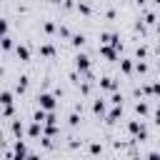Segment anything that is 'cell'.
<instances>
[{
  "instance_id": "cell-1",
  "label": "cell",
  "mask_w": 160,
  "mask_h": 160,
  "mask_svg": "<svg viewBox=\"0 0 160 160\" xmlns=\"http://www.w3.org/2000/svg\"><path fill=\"white\" fill-rule=\"evenodd\" d=\"M75 68L80 70V72H90V58L85 55V52H78V58H75Z\"/></svg>"
},
{
  "instance_id": "cell-2",
  "label": "cell",
  "mask_w": 160,
  "mask_h": 160,
  "mask_svg": "<svg viewBox=\"0 0 160 160\" xmlns=\"http://www.w3.org/2000/svg\"><path fill=\"white\" fill-rule=\"evenodd\" d=\"M38 102H40V110H52L55 108V98L50 92H40L38 95Z\"/></svg>"
},
{
  "instance_id": "cell-3",
  "label": "cell",
  "mask_w": 160,
  "mask_h": 160,
  "mask_svg": "<svg viewBox=\"0 0 160 160\" xmlns=\"http://www.w3.org/2000/svg\"><path fill=\"white\" fill-rule=\"evenodd\" d=\"M128 130H130L132 135H138V140H145V138H148V132H145V125H142V122H138V120H132V122L128 125Z\"/></svg>"
},
{
  "instance_id": "cell-4",
  "label": "cell",
  "mask_w": 160,
  "mask_h": 160,
  "mask_svg": "<svg viewBox=\"0 0 160 160\" xmlns=\"http://www.w3.org/2000/svg\"><path fill=\"white\" fill-rule=\"evenodd\" d=\"M25 155H28V148L22 140H18L15 142V160H25Z\"/></svg>"
},
{
  "instance_id": "cell-5",
  "label": "cell",
  "mask_w": 160,
  "mask_h": 160,
  "mask_svg": "<svg viewBox=\"0 0 160 160\" xmlns=\"http://www.w3.org/2000/svg\"><path fill=\"white\" fill-rule=\"evenodd\" d=\"M120 115H122V108H120V105H115V108H112V110L108 112V122H115V120H118Z\"/></svg>"
},
{
  "instance_id": "cell-6",
  "label": "cell",
  "mask_w": 160,
  "mask_h": 160,
  "mask_svg": "<svg viewBox=\"0 0 160 160\" xmlns=\"http://www.w3.org/2000/svg\"><path fill=\"white\" fill-rule=\"evenodd\" d=\"M15 52H18V58H20V60H30V50H28L25 45H18V48H15Z\"/></svg>"
},
{
  "instance_id": "cell-7",
  "label": "cell",
  "mask_w": 160,
  "mask_h": 160,
  "mask_svg": "<svg viewBox=\"0 0 160 160\" xmlns=\"http://www.w3.org/2000/svg\"><path fill=\"white\" fill-rule=\"evenodd\" d=\"M100 52H102V55H105L108 60H115V58H118V52H115V48H108V45H102V48H100Z\"/></svg>"
},
{
  "instance_id": "cell-8",
  "label": "cell",
  "mask_w": 160,
  "mask_h": 160,
  "mask_svg": "<svg viewBox=\"0 0 160 160\" xmlns=\"http://www.w3.org/2000/svg\"><path fill=\"white\" fill-rule=\"evenodd\" d=\"M100 88H105V90H115L118 82H115L112 78H102V80H100Z\"/></svg>"
},
{
  "instance_id": "cell-9",
  "label": "cell",
  "mask_w": 160,
  "mask_h": 160,
  "mask_svg": "<svg viewBox=\"0 0 160 160\" xmlns=\"http://www.w3.org/2000/svg\"><path fill=\"white\" fill-rule=\"evenodd\" d=\"M0 105H2V108H5V105H12V92L2 90V92H0Z\"/></svg>"
},
{
  "instance_id": "cell-10",
  "label": "cell",
  "mask_w": 160,
  "mask_h": 160,
  "mask_svg": "<svg viewBox=\"0 0 160 160\" xmlns=\"http://www.w3.org/2000/svg\"><path fill=\"white\" fill-rule=\"evenodd\" d=\"M40 132H42V125H40V122H32V125H30V130H28V135H30V138H38Z\"/></svg>"
},
{
  "instance_id": "cell-11",
  "label": "cell",
  "mask_w": 160,
  "mask_h": 160,
  "mask_svg": "<svg viewBox=\"0 0 160 160\" xmlns=\"http://www.w3.org/2000/svg\"><path fill=\"white\" fill-rule=\"evenodd\" d=\"M0 48H2V50H12V38L2 35V38H0Z\"/></svg>"
},
{
  "instance_id": "cell-12",
  "label": "cell",
  "mask_w": 160,
  "mask_h": 160,
  "mask_svg": "<svg viewBox=\"0 0 160 160\" xmlns=\"http://www.w3.org/2000/svg\"><path fill=\"white\" fill-rule=\"evenodd\" d=\"M40 55H45V58H52V55H55V48H52V45H42V48H40Z\"/></svg>"
},
{
  "instance_id": "cell-13",
  "label": "cell",
  "mask_w": 160,
  "mask_h": 160,
  "mask_svg": "<svg viewBox=\"0 0 160 160\" xmlns=\"http://www.w3.org/2000/svg\"><path fill=\"white\" fill-rule=\"evenodd\" d=\"M120 68H122V72H132V62L130 60H120Z\"/></svg>"
},
{
  "instance_id": "cell-14",
  "label": "cell",
  "mask_w": 160,
  "mask_h": 160,
  "mask_svg": "<svg viewBox=\"0 0 160 160\" xmlns=\"http://www.w3.org/2000/svg\"><path fill=\"white\" fill-rule=\"evenodd\" d=\"M92 110H95V112H105V102H102V100H95V102H92Z\"/></svg>"
},
{
  "instance_id": "cell-15",
  "label": "cell",
  "mask_w": 160,
  "mask_h": 160,
  "mask_svg": "<svg viewBox=\"0 0 160 160\" xmlns=\"http://www.w3.org/2000/svg\"><path fill=\"white\" fill-rule=\"evenodd\" d=\"M135 112H138V115H148V105H145V102H138V105H135Z\"/></svg>"
},
{
  "instance_id": "cell-16",
  "label": "cell",
  "mask_w": 160,
  "mask_h": 160,
  "mask_svg": "<svg viewBox=\"0 0 160 160\" xmlns=\"http://www.w3.org/2000/svg\"><path fill=\"white\" fill-rule=\"evenodd\" d=\"M78 10H80L82 15H90V5H88V2H78Z\"/></svg>"
},
{
  "instance_id": "cell-17",
  "label": "cell",
  "mask_w": 160,
  "mask_h": 160,
  "mask_svg": "<svg viewBox=\"0 0 160 160\" xmlns=\"http://www.w3.org/2000/svg\"><path fill=\"white\" fill-rule=\"evenodd\" d=\"M12 132H15L18 138L22 135V125H20V120H15V122H12Z\"/></svg>"
},
{
  "instance_id": "cell-18",
  "label": "cell",
  "mask_w": 160,
  "mask_h": 160,
  "mask_svg": "<svg viewBox=\"0 0 160 160\" xmlns=\"http://www.w3.org/2000/svg\"><path fill=\"white\" fill-rule=\"evenodd\" d=\"M82 42H85V35H72V45H78V48H80Z\"/></svg>"
},
{
  "instance_id": "cell-19",
  "label": "cell",
  "mask_w": 160,
  "mask_h": 160,
  "mask_svg": "<svg viewBox=\"0 0 160 160\" xmlns=\"http://www.w3.org/2000/svg\"><path fill=\"white\" fill-rule=\"evenodd\" d=\"M25 88H28V78H25V75H22V78H20V80H18V90H20V92H22V90H25Z\"/></svg>"
},
{
  "instance_id": "cell-20",
  "label": "cell",
  "mask_w": 160,
  "mask_h": 160,
  "mask_svg": "<svg viewBox=\"0 0 160 160\" xmlns=\"http://www.w3.org/2000/svg\"><path fill=\"white\" fill-rule=\"evenodd\" d=\"M42 132H45V138H52V135H55L58 130H55V125H48V128H45Z\"/></svg>"
},
{
  "instance_id": "cell-21",
  "label": "cell",
  "mask_w": 160,
  "mask_h": 160,
  "mask_svg": "<svg viewBox=\"0 0 160 160\" xmlns=\"http://www.w3.org/2000/svg\"><path fill=\"white\" fill-rule=\"evenodd\" d=\"M148 92H152V95H160V82H152V85L148 88Z\"/></svg>"
},
{
  "instance_id": "cell-22",
  "label": "cell",
  "mask_w": 160,
  "mask_h": 160,
  "mask_svg": "<svg viewBox=\"0 0 160 160\" xmlns=\"http://www.w3.org/2000/svg\"><path fill=\"white\" fill-rule=\"evenodd\" d=\"M2 35H8V20L0 18V38H2Z\"/></svg>"
},
{
  "instance_id": "cell-23",
  "label": "cell",
  "mask_w": 160,
  "mask_h": 160,
  "mask_svg": "<svg viewBox=\"0 0 160 160\" xmlns=\"http://www.w3.org/2000/svg\"><path fill=\"white\" fill-rule=\"evenodd\" d=\"M110 102H115V105H122V95H118V92H115V95L110 98Z\"/></svg>"
},
{
  "instance_id": "cell-24",
  "label": "cell",
  "mask_w": 160,
  "mask_h": 160,
  "mask_svg": "<svg viewBox=\"0 0 160 160\" xmlns=\"http://www.w3.org/2000/svg\"><path fill=\"white\" fill-rule=\"evenodd\" d=\"M90 152L98 155V152H100V142H92V145H90Z\"/></svg>"
},
{
  "instance_id": "cell-25",
  "label": "cell",
  "mask_w": 160,
  "mask_h": 160,
  "mask_svg": "<svg viewBox=\"0 0 160 160\" xmlns=\"http://www.w3.org/2000/svg\"><path fill=\"white\" fill-rule=\"evenodd\" d=\"M145 22H148V25H152V22H155V15H152V12H148V15H145Z\"/></svg>"
},
{
  "instance_id": "cell-26",
  "label": "cell",
  "mask_w": 160,
  "mask_h": 160,
  "mask_svg": "<svg viewBox=\"0 0 160 160\" xmlns=\"http://www.w3.org/2000/svg\"><path fill=\"white\" fill-rule=\"evenodd\" d=\"M135 70H138V72H145V70H148V65H145V62H138V65H135Z\"/></svg>"
},
{
  "instance_id": "cell-27",
  "label": "cell",
  "mask_w": 160,
  "mask_h": 160,
  "mask_svg": "<svg viewBox=\"0 0 160 160\" xmlns=\"http://www.w3.org/2000/svg\"><path fill=\"white\" fill-rule=\"evenodd\" d=\"M148 160H160V155H158V150H152V152H148Z\"/></svg>"
},
{
  "instance_id": "cell-28",
  "label": "cell",
  "mask_w": 160,
  "mask_h": 160,
  "mask_svg": "<svg viewBox=\"0 0 160 160\" xmlns=\"http://www.w3.org/2000/svg\"><path fill=\"white\" fill-rule=\"evenodd\" d=\"M2 112H5V115H12V112H15V108H12V105H5V110H2Z\"/></svg>"
},
{
  "instance_id": "cell-29",
  "label": "cell",
  "mask_w": 160,
  "mask_h": 160,
  "mask_svg": "<svg viewBox=\"0 0 160 160\" xmlns=\"http://www.w3.org/2000/svg\"><path fill=\"white\" fill-rule=\"evenodd\" d=\"M78 122H80V118H78V115L72 112V115H70V125H78Z\"/></svg>"
},
{
  "instance_id": "cell-30",
  "label": "cell",
  "mask_w": 160,
  "mask_h": 160,
  "mask_svg": "<svg viewBox=\"0 0 160 160\" xmlns=\"http://www.w3.org/2000/svg\"><path fill=\"white\" fill-rule=\"evenodd\" d=\"M0 142H2V130H0Z\"/></svg>"
},
{
  "instance_id": "cell-31",
  "label": "cell",
  "mask_w": 160,
  "mask_h": 160,
  "mask_svg": "<svg viewBox=\"0 0 160 160\" xmlns=\"http://www.w3.org/2000/svg\"><path fill=\"white\" fill-rule=\"evenodd\" d=\"M0 75H2V65H0Z\"/></svg>"
},
{
  "instance_id": "cell-32",
  "label": "cell",
  "mask_w": 160,
  "mask_h": 160,
  "mask_svg": "<svg viewBox=\"0 0 160 160\" xmlns=\"http://www.w3.org/2000/svg\"><path fill=\"white\" fill-rule=\"evenodd\" d=\"M50 2H60V0H50Z\"/></svg>"
},
{
  "instance_id": "cell-33",
  "label": "cell",
  "mask_w": 160,
  "mask_h": 160,
  "mask_svg": "<svg viewBox=\"0 0 160 160\" xmlns=\"http://www.w3.org/2000/svg\"><path fill=\"white\" fill-rule=\"evenodd\" d=\"M155 2H158V5H160V0H155Z\"/></svg>"
},
{
  "instance_id": "cell-34",
  "label": "cell",
  "mask_w": 160,
  "mask_h": 160,
  "mask_svg": "<svg viewBox=\"0 0 160 160\" xmlns=\"http://www.w3.org/2000/svg\"><path fill=\"white\" fill-rule=\"evenodd\" d=\"M158 155H160V152H158Z\"/></svg>"
}]
</instances>
